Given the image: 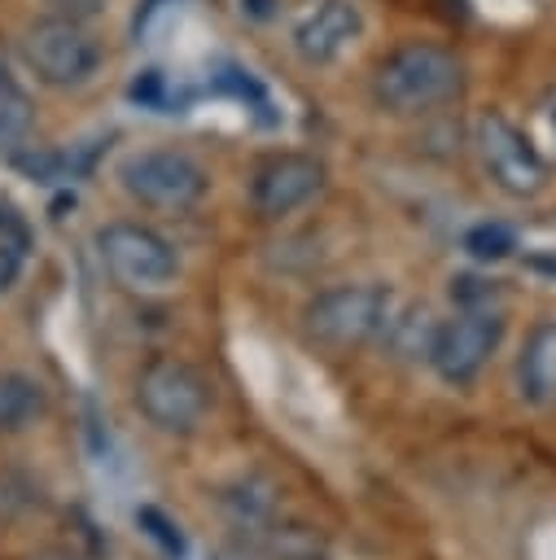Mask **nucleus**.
<instances>
[{
    "label": "nucleus",
    "mask_w": 556,
    "mask_h": 560,
    "mask_svg": "<svg viewBox=\"0 0 556 560\" xmlns=\"http://www.w3.org/2000/svg\"><path fill=\"white\" fill-rule=\"evenodd\" d=\"M464 61L433 39H407L390 48L372 70V101L390 118H425L464 96Z\"/></svg>",
    "instance_id": "nucleus-1"
},
{
    "label": "nucleus",
    "mask_w": 556,
    "mask_h": 560,
    "mask_svg": "<svg viewBox=\"0 0 556 560\" xmlns=\"http://www.w3.org/2000/svg\"><path fill=\"white\" fill-rule=\"evenodd\" d=\"M390 311H394V293L377 280L333 284V289H320L302 306V332L315 346L346 354V350H363L368 341H377Z\"/></svg>",
    "instance_id": "nucleus-2"
},
{
    "label": "nucleus",
    "mask_w": 556,
    "mask_h": 560,
    "mask_svg": "<svg viewBox=\"0 0 556 560\" xmlns=\"http://www.w3.org/2000/svg\"><path fill=\"white\" fill-rule=\"evenodd\" d=\"M96 258L118 289L140 293V298L166 293L184 271L179 249L158 228L136 223V219H114L96 228Z\"/></svg>",
    "instance_id": "nucleus-3"
},
{
    "label": "nucleus",
    "mask_w": 556,
    "mask_h": 560,
    "mask_svg": "<svg viewBox=\"0 0 556 560\" xmlns=\"http://www.w3.org/2000/svg\"><path fill=\"white\" fill-rule=\"evenodd\" d=\"M22 61L44 88L70 92V88H83L96 79L105 48L88 22L44 13V18L26 22V31H22Z\"/></svg>",
    "instance_id": "nucleus-4"
},
{
    "label": "nucleus",
    "mask_w": 556,
    "mask_h": 560,
    "mask_svg": "<svg viewBox=\"0 0 556 560\" xmlns=\"http://www.w3.org/2000/svg\"><path fill=\"white\" fill-rule=\"evenodd\" d=\"M118 184L131 201H140L144 210H193L206 192H210V171L188 153V149H136L118 162Z\"/></svg>",
    "instance_id": "nucleus-5"
},
{
    "label": "nucleus",
    "mask_w": 556,
    "mask_h": 560,
    "mask_svg": "<svg viewBox=\"0 0 556 560\" xmlns=\"http://www.w3.org/2000/svg\"><path fill=\"white\" fill-rule=\"evenodd\" d=\"M136 407L158 433L188 438L210 416V381L193 363L175 354H158L136 376Z\"/></svg>",
    "instance_id": "nucleus-6"
},
{
    "label": "nucleus",
    "mask_w": 556,
    "mask_h": 560,
    "mask_svg": "<svg viewBox=\"0 0 556 560\" xmlns=\"http://www.w3.org/2000/svg\"><path fill=\"white\" fill-rule=\"evenodd\" d=\"M473 149L482 158V171L486 179L512 197V201H530L547 188V162L543 153L534 149V140L499 109H486L477 122H473Z\"/></svg>",
    "instance_id": "nucleus-7"
},
{
    "label": "nucleus",
    "mask_w": 556,
    "mask_h": 560,
    "mask_svg": "<svg viewBox=\"0 0 556 560\" xmlns=\"http://www.w3.org/2000/svg\"><path fill=\"white\" fill-rule=\"evenodd\" d=\"M503 311L499 306H460L451 319L438 324L433 350H429V368L438 372L442 385H473L482 376V368L495 359V350L503 346Z\"/></svg>",
    "instance_id": "nucleus-8"
},
{
    "label": "nucleus",
    "mask_w": 556,
    "mask_h": 560,
    "mask_svg": "<svg viewBox=\"0 0 556 560\" xmlns=\"http://www.w3.org/2000/svg\"><path fill=\"white\" fill-rule=\"evenodd\" d=\"M328 184V166L315 153H267L254 171H250V210L267 223H280L289 214H298L302 206H311Z\"/></svg>",
    "instance_id": "nucleus-9"
},
{
    "label": "nucleus",
    "mask_w": 556,
    "mask_h": 560,
    "mask_svg": "<svg viewBox=\"0 0 556 560\" xmlns=\"http://www.w3.org/2000/svg\"><path fill=\"white\" fill-rule=\"evenodd\" d=\"M359 35H363V9H359V0H315L293 22L289 48L306 66H328L346 48H355Z\"/></svg>",
    "instance_id": "nucleus-10"
},
{
    "label": "nucleus",
    "mask_w": 556,
    "mask_h": 560,
    "mask_svg": "<svg viewBox=\"0 0 556 560\" xmlns=\"http://www.w3.org/2000/svg\"><path fill=\"white\" fill-rule=\"evenodd\" d=\"M517 394L530 407H556V319H538L517 350Z\"/></svg>",
    "instance_id": "nucleus-11"
},
{
    "label": "nucleus",
    "mask_w": 556,
    "mask_h": 560,
    "mask_svg": "<svg viewBox=\"0 0 556 560\" xmlns=\"http://www.w3.org/2000/svg\"><path fill=\"white\" fill-rule=\"evenodd\" d=\"M438 324H442V319H438L429 306H420V302H412V306H394L377 341H381L394 359H403V363H429Z\"/></svg>",
    "instance_id": "nucleus-12"
},
{
    "label": "nucleus",
    "mask_w": 556,
    "mask_h": 560,
    "mask_svg": "<svg viewBox=\"0 0 556 560\" xmlns=\"http://www.w3.org/2000/svg\"><path fill=\"white\" fill-rule=\"evenodd\" d=\"M48 411V389L26 372H0V433H26Z\"/></svg>",
    "instance_id": "nucleus-13"
},
{
    "label": "nucleus",
    "mask_w": 556,
    "mask_h": 560,
    "mask_svg": "<svg viewBox=\"0 0 556 560\" xmlns=\"http://www.w3.org/2000/svg\"><path fill=\"white\" fill-rule=\"evenodd\" d=\"M35 131V101L22 79L0 61V153H22Z\"/></svg>",
    "instance_id": "nucleus-14"
},
{
    "label": "nucleus",
    "mask_w": 556,
    "mask_h": 560,
    "mask_svg": "<svg viewBox=\"0 0 556 560\" xmlns=\"http://www.w3.org/2000/svg\"><path fill=\"white\" fill-rule=\"evenodd\" d=\"M464 249L477 258V262H499L517 249V232L508 223H477L464 232Z\"/></svg>",
    "instance_id": "nucleus-15"
},
{
    "label": "nucleus",
    "mask_w": 556,
    "mask_h": 560,
    "mask_svg": "<svg viewBox=\"0 0 556 560\" xmlns=\"http://www.w3.org/2000/svg\"><path fill=\"white\" fill-rule=\"evenodd\" d=\"M136 525H140V529H144V534H149V538H153L171 560H179V556H184V534H179V525H175L162 508H149V503H144V508H136Z\"/></svg>",
    "instance_id": "nucleus-16"
},
{
    "label": "nucleus",
    "mask_w": 556,
    "mask_h": 560,
    "mask_svg": "<svg viewBox=\"0 0 556 560\" xmlns=\"http://www.w3.org/2000/svg\"><path fill=\"white\" fill-rule=\"evenodd\" d=\"M26 267V241H13V236H0V293H9L18 284Z\"/></svg>",
    "instance_id": "nucleus-17"
},
{
    "label": "nucleus",
    "mask_w": 556,
    "mask_h": 560,
    "mask_svg": "<svg viewBox=\"0 0 556 560\" xmlns=\"http://www.w3.org/2000/svg\"><path fill=\"white\" fill-rule=\"evenodd\" d=\"M53 13H61V18H79V22H92L96 13H105V4L109 0H44Z\"/></svg>",
    "instance_id": "nucleus-18"
},
{
    "label": "nucleus",
    "mask_w": 556,
    "mask_h": 560,
    "mask_svg": "<svg viewBox=\"0 0 556 560\" xmlns=\"http://www.w3.org/2000/svg\"><path fill=\"white\" fill-rule=\"evenodd\" d=\"M538 118H543V131H547V140H552V149H556V83L543 92V101H538Z\"/></svg>",
    "instance_id": "nucleus-19"
},
{
    "label": "nucleus",
    "mask_w": 556,
    "mask_h": 560,
    "mask_svg": "<svg viewBox=\"0 0 556 560\" xmlns=\"http://www.w3.org/2000/svg\"><path fill=\"white\" fill-rule=\"evenodd\" d=\"M44 560H74V556H44Z\"/></svg>",
    "instance_id": "nucleus-20"
}]
</instances>
